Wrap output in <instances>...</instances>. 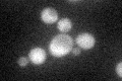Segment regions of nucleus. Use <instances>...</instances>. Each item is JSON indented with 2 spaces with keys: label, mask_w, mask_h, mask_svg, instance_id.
Returning a JSON list of instances; mask_svg holds the SVG:
<instances>
[{
  "label": "nucleus",
  "mask_w": 122,
  "mask_h": 81,
  "mask_svg": "<svg viewBox=\"0 0 122 81\" xmlns=\"http://www.w3.org/2000/svg\"><path fill=\"white\" fill-rule=\"evenodd\" d=\"M57 17H58V14H57L56 10L54 8H51V7L45 8L41 13L42 20L46 24H53L57 20Z\"/></svg>",
  "instance_id": "4"
},
{
  "label": "nucleus",
  "mask_w": 122,
  "mask_h": 81,
  "mask_svg": "<svg viewBox=\"0 0 122 81\" xmlns=\"http://www.w3.org/2000/svg\"><path fill=\"white\" fill-rule=\"evenodd\" d=\"M30 59L34 64H42L46 60V53L42 48H34L30 52Z\"/></svg>",
  "instance_id": "3"
},
{
  "label": "nucleus",
  "mask_w": 122,
  "mask_h": 81,
  "mask_svg": "<svg viewBox=\"0 0 122 81\" xmlns=\"http://www.w3.org/2000/svg\"><path fill=\"white\" fill-rule=\"evenodd\" d=\"M72 45L73 42L71 37L67 34H58L51 41L49 49L53 56L62 57L71 51Z\"/></svg>",
  "instance_id": "1"
},
{
  "label": "nucleus",
  "mask_w": 122,
  "mask_h": 81,
  "mask_svg": "<svg viewBox=\"0 0 122 81\" xmlns=\"http://www.w3.org/2000/svg\"><path fill=\"white\" fill-rule=\"evenodd\" d=\"M57 28H58V29L61 33H66L72 28V24L68 18H62L61 20L58 21Z\"/></svg>",
  "instance_id": "5"
},
{
  "label": "nucleus",
  "mask_w": 122,
  "mask_h": 81,
  "mask_svg": "<svg viewBox=\"0 0 122 81\" xmlns=\"http://www.w3.org/2000/svg\"><path fill=\"white\" fill-rule=\"evenodd\" d=\"M95 38L92 36L90 33H81L79 36H77L76 38V43L78 44V46L82 49H86V50H89L92 49L95 45Z\"/></svg>",
  "instance_id": "2"
},
{
  "label": "nucleus",
  "mask_w": 122,
  "mask_h": 81,
  "mask_svg": "<svg viewBox=\"0 0 122 81\" xmlns=\"http://www.w3.org/2000/svg\"><path fill=\"white\" fill-rule=\"evenodd\" d=\"M26 64H28V59H26L25 57H21L20 59L18 60V65H20V67H25Z\"/></svg>",
  "instance_id": "6"
},
{
  "label": "nucleus",
  "mask_w": 122,
  "mask_h": 81,
  "mask_svg": "<svg viewBox=\"0 0 122 81\" xmlns=\"http://www.w3.org/2000/svg\"><path fill=\"white\" fill-rule=\"evenodd\" d=\"M72 53H73V55H79L81 54V49H73L72 50Z\"/></svg>",
  "instance_id": "8"
},
{
  "label": "nucleus",
  "mask_w": 122,
  "mask_h": 81,
  "mask_svg": "<svg viewBox=\"0 0 122 81\" xmlns=\"http://www.w3.org/2000/svg\"><path fill=\"white\" fill-rule=\"evenodd\" d=\"M116 72H117V74H118V76H119V77L122 76V63L121 62L118 63L117 67H116Z\"/></svg>",
  "instance_id": "7"
}]
</instances>
